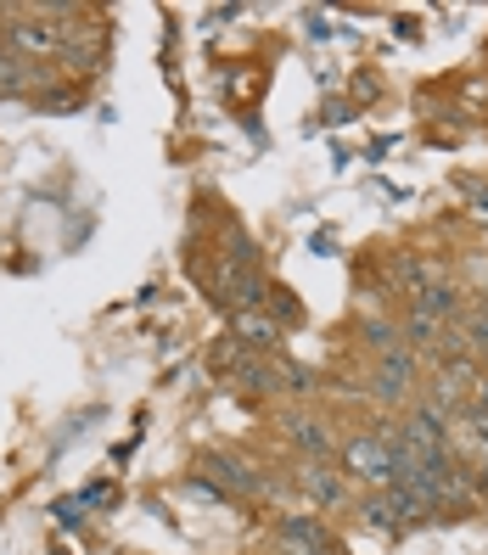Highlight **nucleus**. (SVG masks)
Wrapping results in <instances>:
<instances>
[{
  "label": "nucleus",
  "mask_w": 488,
  "mask_h": 555,
  "mask_svg": "<svg viewBox=\"0 0 488 555\" xmlns=\"http://www.w3.org/2000/svg\"><path fill=\"white\" fill-rule=\"evenodd\" d=\"M477 488H483V500H488V466H477Z\"/></svg>",
  "instance_id": "9b49d317"
},
{
  "label": "nucleus",
  "mask_w": 488,
  "mask_h": 555,
  "mask_svg": "<svg viewBox=\"0 0 488 555\" xmlns=\"http://www.w3.org/2000/svg\"><path fill=\"white\" fill-rule=\"evenodd\" d=\"M197 472L219 488V494H236V500H253V494H265L270 477H258L247 461H236V454H203Z\"/></svg>",
  "instance_id": "7ed1b4c3"
},
{
  "label": "nucleus",
  "mask_w": 488,
  "mask_h": 555,
  "mask_svg": "<svg viewBox=\"0 0 488 555\" xmlns=\"http://www.w3.org/2000/svg\"><path fill=\"white\" fill-rule=\"evenodd\" d=\"M298 488H304L314 505H343L348 477H343V466H332V461H298Z\"/></svg>",
  "instance_id": "6e6552de"
},
{
  "label": "nucleus",
  "mask_w": 488,
  "mask_h": 555,
  "mask_svg": "<svg viewBox=\"0 0 488 555\" xmlns=\"http://www.w3.org/2000/svg\"><path fill=\"white\" fill-rule=\"evenodd\" d=\"M12 23H0V51L23 68H51L62 56V23H51L40 7H23V12H7Z\"/></svg>",
  "instance_id": "f257e3e1"
},
{
  "label": "nucleus",
  "mask_w": 488,
  "mask_h": 555,
  "mask_svg": "<svg viewBox=\"0 0 488 555\" xmlns=\"http://www.w3.org/2000/svg\"><path fill=\"white\" fill-rule=\"evenodd\" d=\"M466 197H472L466 208H472L477 219H488V185H483V180H466Z\"/></svg>",
  "instance_id": "9d476101"
},
{
  "label": "nucleus",
  "mask_w": 488,
  "mask_h": 555,
  "mask_svg": "<svg viewBox=\"0 0 488 555\" xmlns=\"http://www.w3.org/2000/svg\"><path fill=\"white\" fill-rule=\"evenodd\" d=\"M360 516L371 521V528H404L415 511V500L404 494V488H365V500H360Z\"/></svg>",
  "instance_id": "0eeeda50"
},
{
  "label": "nucleus",
  "mask_w": 488,
  "mask_h": 555,
  "mask_svg": "<svg viewBox=\"0 0 488 555\" xmlns=\"http://www.w3.org/2000/svg\"><path fill=\"white\" fill-rule=\"evenodd\" d=\"M275 550L281 555H337V539L325 533L320 516H281L275 521Z\"/></svg>",
  "instance_id": "20e7f679"
},
{
  "label": "nucleus",
  "mask_w": 488,
  "mask_h": 555,
  "mask_svg": "<svg viewBox=\"0 0 488 555\" xmlns=\"http://www.w3.org/2000/svg\"><path fill=\"white\" fill-rule=\"evenodd\" d=\"M415 376H421V365H415V353L410 348H387V353H376V399H410L415 393Z\"/></svg>",
  "instance_id": "39448f33"
},
{
  "label": "nucleus",
  "mask_w": 488,
  "mask_h": 555,
  "mask_svg": "<svg viewBox=\"0 0 488 555\" xmlns=\"http://www.w3.org/2000/svg\"><path fill=\"white\" fill-rule=\"evenodd\" d=\"M286 433H292V443L304 449V461H332V454H337V438L325 433L320 415H304V410L286 415Z\"/></svg>",
  "instance_id": "1a4fd4ad"
},
{
  "label": "nucleus",
  "mask_w": 488,
  "mask_h": 555,
  "mask_svg": "<svg viewBox=\"0 0 488 555\" xmlns=\"http://www.w3.org/2000/svg\"><path fill=\"white\" fill-rule=\"evenodd\" d=\"M337 466H343V477H348V482L394 488V427L343 438V443H337Z\"/></svg>",
  "instance_id": "f03ea898"
},
{
  "label": "nucleus",
  "mask_w": 488,
  "mask_h": 555,
  "mask_svg": "<svg viewBox=\"0 0 488 555\" xmlns=\"http://www.w3.org/2000/svg\"><path fill=\"white\" fill-rule=\"evenodd\" d=\"M231 337L242 343V348H253V353H270L275 359V348H281V320L258 304V309H236L231 314Z\"/></svg>",
  "instance_id": "423d86ee"
}]
</instances>
